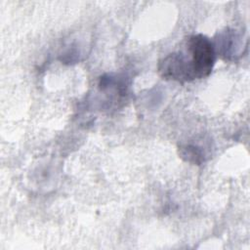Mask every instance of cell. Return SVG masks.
<instances>
[{"label":"cell","mask_w":250,"mask_h":250,"mask_svg":"<svg viewBox=\"0 0 250 250\" xmlns=\"http://www.w3.org/2000/svg\"><path fill=\"white\" fill-rule=\"evenodd\" d=\"M157 71L165 80L186 83L193 81L187 55L184 51L168 54L157 63Z\"/></svg>","instance_id":"obj_2"},{"label":"cell","mask_w":250,"mask_h":250,"mask_svg":"<svg viewBox=\"0 0 250 250\" xmlns=\"http://www.w3.org/2000/svg\"><path fill=\"white\" fill-rule=\"evenodd\" d=\"M216 55L225 61H234L241 57L242 37L232 28H225L218 32L213 42Z\"/></svg>","instance_id":"obj_3"},{"label":"cell","mask_w":250,"mask_h":250,"mask_svg":"<svg viewBox=\"0 0 250 250\" xmlns=\"http://www.w3.org/2000/svg\"><path fill=\"white\" fill-rule=\"evenodd\" d=\"M179 155L187 162L201 165L205 162L207 154L204 147L198 144L194 143H183L179 145Z\"/></svg>","instance_id":"obj_4"},{"label":"cell","mask_w":250,"mask_h":250,"mask_svg":"<svg viewBox=\"0 0 250 250\" xmlns=\"http://www.w3.org/2000/svg\"><path fill=\"white\" fill-rule=\"evenodd\" d=\"M193 68L195 80L209 76L216 62V52L213 41L203 34H193L185 43Z\"/></svg>","instance_id":"obj_1"}]
</instances>
